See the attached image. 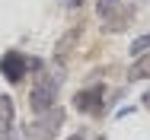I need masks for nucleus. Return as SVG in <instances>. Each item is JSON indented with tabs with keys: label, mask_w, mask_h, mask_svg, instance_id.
<instances>
[{
	"label": "nucleus",
	"mask_w": 150,
	"mask_h": 140,
	"mask_svg": "<svg viewBox=\"0 0 150 140\" xmlns=\"http://www.w3.org/2000/svg\"><path fill=\"white\" fill-rule=\"evenodd\" d=\"M64 124V108L54 105V108H48V112L35 115L29 121V127H26V137L29 140H54L58 137V127Z\"/></svg>",
	"instance_id": "f03ea898"
},
{
	"label": "nucleus",
	"mask_w": 150,
	"mask_h": 140,
	"mask_svg": "<svg viewBox=\"0 0 150 140\" xmlns=\"http://www.w3.org/2000/svg\"><path fill=\"white\" fill-rule=\"evenodd\" d=\"M80 38H83V23H80V26H70V29L58 38V45H54V57H67L74 48H77Z\"/></svg>",
	"instance_id": "39448f33"
},
{
	"label": "nucleus",
	"mask_w": 150,
	"mask_h": 140,
	"mask_svg": "<svg viewBox=\"0 0 150 140\" xmlns=\"http://www.w3.org/2000/svg\"><path fill=\"white\" fill-rule=\"evenodd\" d=\"M74 108H77L80 115L99 118V115L105 112V86L93 83V86H86V89H80V92L74 96Z\"/></svg>",
	"instance_id": "20e7f679"
},
{
	"label": "nucleus",
	"mask_w": 150,
	"mask_h": 140,
	"mask_svg": "<svg viewBox=\"0 0 150 140\" xmlns=\"http://www.w3.org/2000/svg\"><path fill=\"white\" fill-rule=\"evenodd\" d=\"M121 6V0H96V13L102 16V19H109V16H115V10Z\"/></svg>",
	"instance_id": "6e6552de"
},
{
	"label": "nucleus",
	"mask_w": 150,
	"mask_h": 140,
	"mask_svg": "<svg viewBox=\"0 0 150 140\" xmlns=\"http://www.w3.org/2000/svg\"><path fill=\"white\" fill-rule=\"evenodd\" d=\"M13 121H16L13 99H10V96H0V140H6V137H10V131H13Z\"/></svg>",
	"instance_id": "423d86ee"
},
{
	"label": "nucleus",
	"mask_w": 150,
	"mask_h": 140,
	"mask_svg": "<svg viewBox=\"0 0 150 140\" xmlns=\"http://www.w3.org/2000/svg\"><path fill=\"white\" fill-rule=\"evenodd\" d=\"M58 89H61V73H42L29 92V108L32 115H42L58 105Z\"/></svg>",
	"instance_id": "f257e3e1"
},
{
	"label": "nucleus",
	"mask_w": 150,
	"mask_h": 140,
	"mask_svg": "<svg viewBox=\"0 0 150 140\" xmlns=\"http://www.w3.org/2000/svg\"><path fill=\"white\" fill-rule=\"evenodd\" d=\"M141 102H144V105H147V108H150V89H147V92H144V99H141Z\"/></svg>",
	"instance_id": "9d476101"
},
{
	"label": "nucleus",
	"mask_w": 150,
	"mask_h": 140,
	"mask_svg": "<svg viewBox=\"0 0 150 140\" xmlns=\"http://www.w3.org/2000/svg\"><path fill=\"white\" fill-rule=\"evenodd\" d=\"M67 6H80V0H67Z\"/></svg>",
	"instance_id": "f8f14e48"
},
{
	"label": "nucleus",
	"mask_w": 150,
	"mask_h": 140,
	"mask_svg": "<svg viewBox=\"0 0 150 140\" xmlns=\"http://www.w3.org/2000/svg\"><path fill=\"white\" fill-rule=\"evenodd\" d=\"M38 67H42V61L26 57L23 51H6V54L0 57V73H3L10 83H19L29 70H38Z\"/></svg>",
	"instance_id": "7ed1b4c3"
},
{
	"label": "nucleus",
	"mask_w": 150,
	"mask_h": 140,
	"mask_svg": "<svg viewBox=\"0 0 150 140\" xmlns=\"http://www.w3.org/2000/svg\"><path fill=\"white\" fill-rule=\"evenodd\" d=\"M128 80H150V51L134 57V64L128 70Z\"/></svg>",
	"instance_id": "0eeeda50"
},
{
	"label": "nucleus",
	"mask_w": 150,
	"mask_h": 140,
	"mask_svg": "<svg viewBox=\"0 0 150 140\" xmlns=\"http://www.w3.org/2000/svg\"><path fill=\"white\" fill-rule=\"evenodd\" d=\"M67 140H83V134H70V137H67Z\"/></svg>",
	"instance_id": "9b49d317"
},
{
	"label": "nucleus",
	"mask_w": 150,
	"mask_h": 140,
	"mask_svg": "<svg viewBox=\"0 0 150 140\" xmlns=\"http://www.w3.org/2000/svg\"><path fill=\"white\" fill-rule=\"evenodd\" d=\"M93 140H105V137H93Z\"/></svg>",
	"instance_id": "ddd939ff"
},
{
	"label": "nucleus",
	"mask_w": 150,
	"mask_h": 140,
	"mask_svg": "<svg viewBox=\"0 0 150 140\" xmlns=\"http://www.w3.org/2000/svg\"><path fill=\"white\" fill-rule=\"evenodd\" d=\"M144 51H150V32L131 42V54H144Z\"/></svg>",
	"instance_id": "1a4fd4ad"
}]
</instances>
